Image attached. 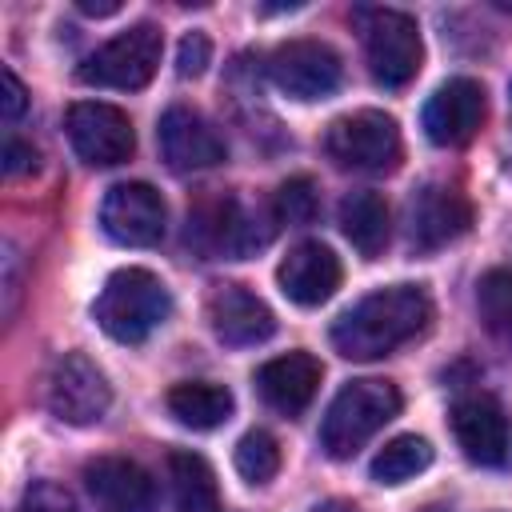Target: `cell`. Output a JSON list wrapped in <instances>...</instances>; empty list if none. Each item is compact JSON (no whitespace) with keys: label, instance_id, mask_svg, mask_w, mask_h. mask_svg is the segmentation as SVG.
Returning <instances> with one entry per match:
<instances>
[{"label":"cell","instance_id":"cell-16","mask_svg":"<svg viewBox=\"0 0 512 512\" xmlns=\"http://www.w3.org/2000/svg\"><path fill=\"white\" fill-rule=\"evenodd\" d=\"M452 436L460 452L480 468H500L508 460V420L492 396H464L452 408Z\"/></svg>","mask_w":512,"mask_h":512},{"label":"cell","instance_id":"cell-18","mask_svg":"<svg viewBox=\"0 0 512 512\" xmlns=\"http://www.w3.org/2000/svg\"><path fill=\"white\" fill-rule=\"evenodd\" d=\"M320 376H324V368L312 352H288V356H276V360L256 368V388H260L268 408H276L284 416H296L312 404V396L320 388Z\"/></svg>","mask_w":512,"mask_h":512},{"label":"cell","instance_id":"cell-13","mask_svg":"<svg viewBox=\"0 0 512 512\" xmlns=\"http://www.w3.org/2000/svg\"><path fill=\"white\" fill-rule=\"evenodd\" d=\"M156 140H160V152L168 160V168L176 172H192V168H212L224 160V140L220 132L188 104H172L164 116H160V128H156Z\"/></svg>","mask_w":512,"mask_h":512},{"label":"cell","instance_id":"cell-19","mask_svg":"<svg viewBox=\"0 0 512 512\" xmlns=\"http://www.w3.org/2000/svg\"><path fill=\"white\" fill-rule=\"evenodd\" d=\"M188 224H192L188 236L196 232L204 252H220V256H232V260L248 256L252 248H264L268 236H272V228H256V220L236 200H216L212 208L196 212Z\"/></svg>","mask_w":512,"mask_h":512},{"label":"cell","instance_id":"cell-6","mask_svg":"<svg viewBox=\"0 0 512 512\" xmlns=\"http://www.w3.org/2000/svg\"><path fill=\"white\" fill-rule=\"evenodd\" d=\"M324 148L340 168L388 172L400 160V128L388 112L360 108V112H348V116L328 124Z\"/></svg>","mask_w":512,"mask_h":512},{"label":"cell","instance_id":"cell-1","mask_svg":"<svg viewBox=\"0 0 512 512\" xmlns=\"http://www.w3.org/2000/svg\"><path fill=\"white\" fill-rule=\"evenodd\" d=\"M432 320V300L420 284L376 288L332 324V348L344 360H380L416 340Z\"/></svg>","mask_w":512,"mask_h":512},{"label":"cell","instance_id":"cell-22","mask_svg":"<svg viewBox=\"0 0 512 512\" xmlns=\"http://www.w3.org/2000/svg\"><path fill=\"white\" fill-rule=\"evenodd\" d=\"M168 476H172V508L176 512H220V488L200 452H168Z\"/></svg>","mask_w":512,"mask_h":512},{"label":"cell","instance_id":"cell-32","mask_svg":"<svg viewBox=\"0 0 512 512\" xmlns=\"http://www.w3.org/2000/svg\"><path fill=\"white\" fill-rule=\"evenodd\" d=\"M312 512H356V504H352V500H324V504H316Z\"/></svg>","mask_w":512,"mask_h":512},{"label":"cell","instance_id":"cell-27","mask_svg":"<svg viewBox=\"0 0 512 512\" xmlns=\"http://www.w3.org/2000/svg\"><path fill=\"white\" fill-rule=\"evenodd\" d=\"M212 60V40L204 32H188L180 40V52H176V72L180 76H200Z\"/></svg>","mask_w":512,"mask_h":512},{"label":"cell","instance_id":"cell-15","mask_svg":"<svg viewBox=\"0 0 512 512\" xmlns=\"http://www.w3.org/2000/svg\"><path fill=\"white\" fill-rule=\"evenodd\" d=\"M340 276H344L340 256H336L328 244H320V240H300V244L280 260V268H276L280 292H284L292 304H300V308L324 304V300L340 288Z\"/></svg>","mask_w":512,"mask_h":512},{"label":"cell","instance_id":"cell-30","mask_svg":"<svg viewBox=\"0 0 512 512\" xmlns=\"http://www.w3.org/2000/svg\"><path fill=\"white\" fill-rule=\"evenodd\" d=\"M24 104H28V92H24L20 76L12 68H4V120H16L24 112Z\"/></svg>","mask_w":512,"mask_h":512},{"label":"cell","instance_id":"cell-12","mask_svg":"<svg viewBox=\"0 0 512 512\" xmlns=\"http://www.w3.org/2000/svg\"><path fill=\"white\" fill-rule=\"evenodd\" d=\"M208 324H212L216 340H224L228 348H252V344H264L276 332L272 308L256 292H248L244 284H216L212 288Z\"/></svg>","mask_w":512,"mask_h":512},{"label":"cell","instance_id":"cell-25","mask_svg":"<svg viewBox=\"0 0 512 512\" xmlns=\"http://www.w3.org/2000/svg\"><path fill=\"white\" fill-rule=\"evenodd\" d=\"M236 472H240L248 484H268V480L280 472V444H276L264 428L244 432L240 444H236Z\"/></svg>","mask_w":512,"mask_h":512},{"label":"cell","instance_id":"cell-31","mask_svg":"<svg viewBox=\"0 0 512 512\" xmlns=\"http://www.w3.org/2000/svg\"><path fill=\"white\" fill-rule=\"evenodd\" d=\"M80 12H88V16H112V12H120V4H92V0H80Z\"/></svg>","mask_w":512,"mask_h":512},{"label":"cell","instance_id":"cell-5","mask_svg":"<svg viewBox=\"0 0 512 512\" xmlns=\"http://www.w3.org/2000/svg\"><path fill=\"white\" fill-rule=\"evenodd\" d=\"M160 52H164V36L156 24H132L128 32L112 36L108 44H100L84 64H80V80L96 84V88H120V92H136L144 88L156 68H160Z\"/></svg>","mask_w":512,"mask_h":512},{"label":"cell","instance_id":"cell-26","mask_svg":"<svg viewBox=\"0 0 512 512\" xmlns=\"http://www.w3.org/2000/svg\"><path fill=\"white\" fill-rule=\"evenodd\" d=\"M316 208H320V196H316V184L308 176H292L276 188L272 196V216L288 228H300V224H312L316 220Z\"/></svg>","mask_w":512,"mask_h":512},{"label":"cell","instance_id":"cell-17","mask_svg":"<svg viewBox=\"0 0 512 512\" xmlns=\"http://www.w3.org/2000/svg\"><path fill=\"white\" fill-rule=\"evenodd\" d=\"M472 224V204L444 184H424L408 204V236L416 248L432 252L464 236Z\"/></svg>","mask_w":512,"mask_h":512},{"label":"cell","instance_id":"cell-28","mask_svg":"<svg viewBox=\"0 0 512 512\" xmlns=\"http://www.w3.org/2000/svg\"><path fill=\"white\" fill-rule=\"evenodd\" d=\"M24 512H80L76 500L56 484H32L24 496Z\"/></svg>","mask_w":512,"mask_h":512},{"label":"cell","instance_id":"cell-20","mask_svg":"<svg viewBox=\"0 0 512 512\" xmlns=\"http://www.w3.org/2000/svg\"><path fill=\"white\" fill-rule=\"evenodd\" d=\"M340 228L348 236V244L360 252V256H380L384 244H388V232H392V216H388V204L380 192H348L340 200Z\"/></svg>","mask_w":512,"mask_h":512},{"label":"cell","instance_id":"cell-2","mask_svg":"<svg viewBox=\"0 0 512 512\" xmlns=\"http://www.w3.org/2000/svg\"><path fill=\"white\" fill-rule=\"evenodd\" d=\"M172 312V296L164 280L148 268H120L104 280L92 316L116 344H140L148 340Z\"/></svg>","mask_w":512,"mask_h":512},{"label":"cell","instance_id":"cell-21","mask_svg":"<svg viewBox=\"0 0 512 512\" xmlns=\"http://www.w3.org/2000/svg\"><path fill=\"white\" fill-rule=\"evenodd\" d=\"M236 400L224 384H208V380H184V384H172L168 388V412L184 424V428H196V432H208V428H220L228 416H232Z\"/></svg>","mask_w":512,"mask_h":512},{"label":"cell","instance_id":"cell-24","mask_svg":"<svg viewBox=\"0 0 512 512\" xmlns=\"http://www.w3.org/2000/svg\"><path fill=\"white\" fill-rule=\"evenodd\" d=\"M476 308H480V320L488 324V332L512 336V272L508 268H492L480 276Z\"/></svg>","mask_w":512,"mask_h":512},{"label":"cell","instance_id":"cell-11","mask_svg":"<svg viewBox=\"0 0 512 512\" xmlns=\"http://www.w3.org/2000/svg\"><path fill=\"white\" fill-rule=\"evenodd\" d=\"M488 116V96H484V84L468 80V76H452L444 80L428 104H424V132L432 144L440 148H456V144H468L480 124Z\"/></svg>","mask_w":512,"mask_h":512},{"label":"cell","instance_id":"cell-10","mask_svg":"<svg viewBox=\"0 0 512 512\" xmlns=\"http://www.w3.org/2000/svg\"><path fill=\"white\" fill-rule=\"evenodd\" d=\"M272 84L292 100H324L340 88L344 64L324 40H288L268 60Z\"/></svg>","mask_w":512,"mask_h":512},{"label":"cell","instance_id":"cell-9","mask_svg":"<svg viewBox=\"0 0 512 512\" xmlns=\"http://www.w3.org/2000/svg\"><path fill=\"white\" fill-rule=\"evenodd\" d=\"M168 208L164 196L144 180L112 184L100 204V228L124 248H152L164 240Z\"/></svg>","mask_w":512,"mask_h":512},{"label":"cell","instance_id":"cell-8","mask_svg":"<svg viewBox=\"0 0 512 512\" xmlns=\"http://www.w3.org/2000/svg\"><path fill=\"white\" fill-rule=\"evenodd\" d=\"M112 404V384L96 360L84 352H64L48 372V408L64 424H96Z\"/></svg>","mask_w":512,"mask_h":512},{"label":"cell","instance_id":"cell-7","mask_svg":"<svg viewBox=\"0 0 512 512\" xmlns=\"http://www.w3.org/2000/svg\"><path fill=\"white\" fill-rule=\"evenodd\" d=\"M68 140L76 156L92 168H112L124 164L136 152V132L124 108L104 104V100H76L68 108Z\"/></svg>","mask_w":512,"mask_h":512},{"label":"cell","instance_id":"cell-29","mask_svg":"<svg viewBox=\"0 0 512 512\" xmlns=\"http://www.w3.org/2000/svg\"><path fill=\"white\" fill-rule=\"evenodd\" d=\"M4 172L8 176L36 172V148L24 144V140H16V136H8V144H4Z\"/></svg>","mask_w":512,"mask_h":512},{"label":"cell","instance_id":"cell-14","mask_svg":"<svg viewBox=\"0 0 512 512\" xmlns=\"http://www.w3.org/2000/svg\"><path fill=\"white\" fill-rule=\"evenodd\" d=\"M84 488L104 512H156V480L128 456L88 460Z\"/></svg>","mask_w":512,"mask_h":512},{"label":"cell","instance_id":"cell-23","mask_svg":"<svg viewBox=\"0 0 512 512\" xmlns=\"http://www.w3.org/2000/svg\"><path fill=\"white\" fill-rule=\"evenodd\" d=\"M432 444L416 432L408 436H392L376 456H372V480L376 484H404L412 476H420L432 464Z\"/></svg>","mask_w":512,"mask_h":512},{"label":"cell","instance_id":"cell-3","mask_svg":"<svg viewBox=\"0 0 512 512\" xmlns=\"http://www.w3.org/2000/svg\"><path fill=\"white\" fill-rule=\"evenodd\" d=\"M400 412V388L392 380H380V376H364V380H348L324 420H320V448L332 456V460H348L356 456V448H364L392 416Z\"/></svg>","mask_w":512,"mask_h":512},{"label":"cell","instance_id":"cell-4","mask_svg":"<svg viewBox=\"0 0 512 512\" xmlns=\"http://www.w3.org/2000/svg\"><path fill=\"white\" fill-rule=\"evenodd\" d=\"M360 20H364V56L372 80L380 88H404L424 60L416 20L396 8H368L360 12Z\"/></svg>","mask_w":512,"mask_h":512}]
</instances>
